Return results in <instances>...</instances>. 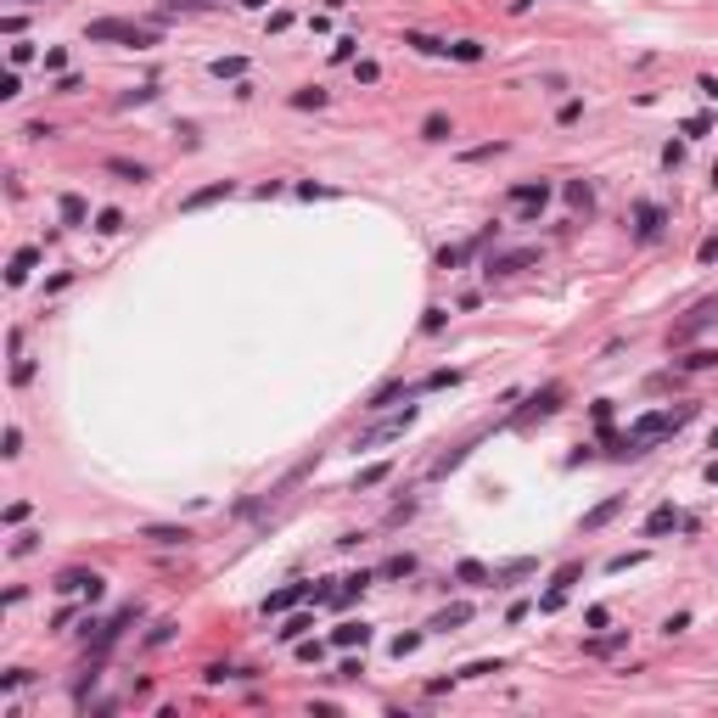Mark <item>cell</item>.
Instances as JSON below:
<instances>
[{
	"label": "cell",
	"instance_id": "obj_1",
	"mask_svg": "<svg viewBox=\"0 0 718 718\" xmlns=\"http://www.w3.org/2000/svg\"><path fill=\"white\" fill-rule=\"evenodd\" d=\"M690 415H696V404H679V410H651V415H639L635 427H629V432L618 438V455H629V461H635V455H645V449H651L656 438L679 432V427H685Z\"/></svg>",
	"mask_w": 718,
	"mask_h": 718
},
{
	"label": "cell",
	"instance_id": "obj_2",
	"mask_svg": "<svg viewBox=\"0 0 718 718\" xmlns=\"http://www.w3.org/2000/svg\"><path fill=\"white\" fill-rule=\"evenodd\" d=\"M84 40H95V45H107V40H124V45H135V51H146V45H158V28H141V23H118V17H101V23H90V28H84Z\"/></svg>",
	"mask_w": 718,
	"mask_h": 718
},
{
	"label": "cell",
	"instance_id": "obj_3",
	"mask_svg": "<svg viewBox=\"0 0 718 718\" xmlns=\"http://www.w3.org/2000/svg\"><path fill=\"white\" fill-rule=\"evenodd\" d=\"M331 601L337 589H315V584H286V589H275V595H264V618H281V612H292L298 601Z\"/></svg>",
	"mask_w": 718,
	"mask_h": 718
},
{
	"label": "cell",
	"instance_id": "obj_4",
	"mask_svg": "<svg viewBox=\"0 0 718 718\" xmlns=\"http://www.w3.org/2000/svg\"><path fill=\"white\" fill-rule=\"evenodd\" d=\"M713 320H718V298H707V303H696L690 315H685L679 325H673V331H668V348H685V342H690L696 331H707Z\"/></svg>",
	"mask_w": 718,
	"mask_h": 718
},
{
	"label": "cell",
	"instance_id": "obj_5",
	"mask_svg": "<svg viewBox=\"0 0 718 718\" xmlns=\"http://www.w3.org/2000/svg\"><path fill=\"white\" fill-rule=\"evenodd\" d=\"M51 589H57V595H84V601H101V589H107V584H101L95 572H79V567H68V572H62Z\"/></svg>",
	"mask_w": 718,
	"mask_h": 718
},
{
	"label": "cell",
	"instance_id": "obj_6",
	"mask_svg": "<svg viewBox=\"0 0 718 718\" xmlns=\"http://www.w3.org/2000/svg\"><path fill=\"white\" fill-rule=\"evenodd\" d=\"M415 421V410H404V415H388V421H376L371 432H359V449H371V444H388V438H399L404 427Z\"/></svg>",
	"mask_w": 718,
	"mask_h": 718
},
{
	"label": "cell",
	"instance_id": "obj_7",
	"mask_svg": "<svg viewBox=\"0 0 718 718\" xmlns=\"http://www.w3.org/2000/svg\"><path fill=\"white\" fill-rule=\"evenodd\" d=\"M556 404H561V388L533 393V404H522V410H516V427H528V421H539V415H556Z\"/></svg>",
	"mask_w": 718,
	"mask_h": 718
},
{
	"label": "cell",
	"instance_id": "obj_8",
	"mask_svg": "<svg viewBox=\"0 0 718 718\" xmlns=\"http://www.w3.org/2000/svg\"><path fill=\"white\" fill-rule=\"evenodd\" d=\"M511 202L516 208H545L550 202V185L545 180H522V185H511Z\"/></svg>",
	"mask_w": 718,
	"mask_h": 718
},
{
	"label": "cell",
	"instance_id": "obj_9",
	"mask_svg": "<svg viewBox=\"0 0 718 718\" xmlns=\"http://www.w3.org/2000/svg\"><path fill=\"white\" fill-rule=\"evenodd\" d=\"M539 253L533 247H522V253H499V258H488V275H516V270H528Z\"/></svg>",
	"mask_w": 718,
	"mask_h": 718
},
{
	"label": "cell",
	"instance_id": "obj_10",
	"mask_svg": "<svg viewBox=\"0 0 718 718\" xmlns=\"http://www.w3.org/2000/svg\"><path fill=\"white\" fill-rule=\"evenodd\" d=\"M635 231H639V241H656V236H662V208L639 202V208H635Z\"/></svg>",
	"mask_w": 718,
	"mask_h": 718
},
{
	"label": "cell",
	"instance_id": "obj_11",
	"mask_svg": "<svg viewBox=\"0 0 718 718\" xmlns=\"http://www.w3.org/2000/svg\"><path fill=\"white\" fill-rule=\"evenodd\" d=\"M618 511H623V494H612V499H601L595 511H584V533H595V528H606V522H612Z\"/></svg>",
	"mask_w": 718,
	"mask_h": 718
},
{
	"label": "cell",
	"instance_id": "obj_12",
	"mask_svg": "<svg viewBox=\"0 0 718 718\" xmlns=\"http://www.w3.org/2000/svg\"><path fill=\"white\" fill-rule=\"evenodd\" d=\"M668 528H685V516H679L673 505H656V511L645 516V539H656V533H668Z\"/></svg>",
	"mask_w": 718,
	"mask_h": 718
},
{
	"label": "cell",
	"instance_id": "obj_13",
	"mask_svg": "<svg viewBox=\"0 0 718 718\" xmlns=\"http://www.w3.org/2000/svg\"><path fill=\"white\" fill-rule=\"evenodd\" d=\"M365 639H371L365 623H337V629H331V645H337V651H354V645H365Z\"/></svg>",
	"mask_w": 718,
	"mask_h": 718
},
{
	"label": "cell",
	"instance_id": "obj_14",
	"mask_svg": "<svg viewBox=\"0 0 718 718\" xmlns=\"http://www.w3.org/2000/svg\"><path fill=\"white\" fill-rule=\"evenodd\" d=\"M461 623H472V606H466V601H455V606H444V612H438V618H432L427 629H444V635H449V629H461Z\"/></svg>",
	"mask_w": 718,
	"mask_h": 718
},
{
	"label": "cell",
	"instance_id": "obj_15",
	"mask_svg": "<svg viewBox=\"0 0 718 718\" xmlns=\"http://www.w3.org/2000/svg\"><path fill=\"white\" fill-rule=\"evenodd\" d=\"M231 191H236L231 180H214V185H202V191H191V197H185V208H208V202H219V197H231Z\"/></svg>",
	"mask_w": 718,
	"mask_h": 718
},
{
	"label": "cell",
	"instance_id": "obj_16",
	"mask_svg": "<svg viewBox=\"0 0 718 718\" xmlns=\"http://www.w3.org/2000/svg\"><path fill=\"white\" fill-rule=\"evenodd\" d=\"M34 264H40V253H34V247H23V253H17V258H11V270H6V281H11V286H23V281H28V270H34Z\"/></svg>",
	"mask_w": 718,
	"mask_h": 718
},
{
	"label": "cell",
	"instance_id": "obj_17",
	"mask_svg": "<svg viewBox=\"0 0 718 718\" xmlns=\"http://www.w3.org/2000/svg\"><path fill=\"white\" fill-rule=\"evenodd\" d=\"M455 135V124L444 118V112H427V124H421V141H449Z\"/></svg>",
	"mask_w": 718,
	"mask_h": 718
},
{
	"label": "cell",
	"instance_id": "obj_18",
	"mask_svg": "<svg viewBox=\"0 0 718 718\" xmlns=\"http://www.w3.org/2000/svg\"><path fill=\"white\" fill-rule=\"evenodd\" d=\"M107 174H118V180H129V185H141V180H146V168H141V163H129V158H107Z\"/></svg>",
	"mask_w": 718,
	"mask_h": 718
},
{
	"label": "cell",
	"instance_id": "obj_19",
	"mask_svg": "<svg viewBox=\"0 0 718 718\" xmlns=\"http://www.w3.org/2000/svg\"><path fill=\"white\" fill-rule=\"evenodd\" d=\"M309 629H315V618H309V612H298V618H286V629H275V635L286 639V645H298V639L309 635Z\"/></svg>",
	"mask_w": 718,
	"mask_h": 718
},
{
	"label": "cell",
	"instance_id": "obj_20",
	"mask_svg": "<svg viewBox=\"0 0 718 718\" xmlns=\"http://www.w3.org/2000/svg\"><path fill=\"white\" fill-rule=\"evenodd\" d=\"M57 208H62V219H68V225H84V219H90V202H84V197H74V191H68Z\"/></svg>",
	"mask_w": 718,
	"mask_h": 718
},
{
	"label": "cell",
	"instance_id": "obj_21",
	"mask_svg": "<svg viewBox=\"0 0 718 718\" xmlns=\"http://www.w3.org/2000/svg\"><path fill=\"white\" fill-rule=\"evenodd\" d=\"M404 45H415L421 57H444V51H449V45H444V40H432V34H404Z\"/></svg>",
	"mask_w": 718,
	"mask_h": 718
},
{
	"label": "cell",
	"instance_id": "obj_22",
	"mask_svg": "<svg viewBox=\"0 0 718 718\" xmlns=\"http://www.w3.org/2000/svg\"><path fill=\"white\" fill-rule=\"evenodd\" d=\"M141 539H152V545H185L191 533H185V528H146Z\"/></svg>",
	"mask_w": 718,
	"mask_h": 718
},
{
	"label": "cell",
	"instance_id": "obj_23",
	"mask_svg": "<svg viewBox=\"0 0 718 718\" xmlns=\"http://www.w3.org/2000/svg\"><path fill=\"white\" fill-rule=\"evenodd\" d=\"M455 578H461V584H488L494 572H488L482 561H461V567H455Z\"/></svg>",
	"mask_w": 718,
	"mask_h": 718
},
{
	"label": "cell",
	"instance_id": "obj_24",
	"mask_svg": "<svg viewBox=\"0 0 718 718\" xmlns=\"http://www.w3.org/2000/svg\"><path fill=\"white\" fill-rule=\"evenodd\" d=\"M623 639L629 635H601V639H589L584 651H589V656H612V651H623Z\"/></svg>",
	"mask_w": 718,
	"mask_h": 718
},
{
	"label": "cell",
	"instance_id": "obj_25",
	"mask_svg": "<svg viewBox=\"0 0 718 718\" xmlns=\"http://www.w3.org/2000/svg\"><path fill=\"white\" fill-rule=\"evenodd\" d=\"M95 231H101V236H118V231H124V214H118V208H101V214H95Z\"/></svg>",
	"mask_w": 718,
	"mask_h": 718
},
{
	"label": "cell",
	"instance_id": "obj_26",
	"mask_svg": "<svg viewBox=\"0 0 718 718\" xmlns=\"http://www.w3.org/2000/svg\"><path fill=\"white\" fill-rule=\"evenodd\" d=\"M449 57H455V62H482V45H477V40H455Z\"/></svg>",
	"mask_w": 718,
	"mask_h": 718
},
{
	"label": "cell",
	"instance_id": "obj_27",
	"mask_svg": "<svg viewBox=\"0 0 718 718\" xmlns=\"http://www.w3.org/2000/svg\"><path fill=\"white\" fill-rule=\"evenodd\" d=\"M241 74H247L241 57H219V62H214V79H241Z\"/></svg>",
	"mask_w": 718,
	"mask_h": 718
},
{
	"label": "cell",
	"instance_id": "obj_28",
	"mask_svg": "<svg viewBox=\"0 0 718 718\" xmlns=\"http://www.w3.org/2000/svg\"><path fill=\"white\" fill-rule=\"evenodd\" d=\"M567 202H572V208H584V214L595 208V197H589V185H584V180H572V185H567Z\"/></svg>",
	"mask_w": 718,
	"mask_h": 718
},
{
	"label": "cell",
	"instance_id": "obj_29",
	"mask_svg": "<svg viewBox=\"0 0 718 718\" xmlns=\"http://www.w3.org/2000/svg\"><path fill=\"white\" fill-rule=\"evenodd\" d=\"M28 382H34V359L17 354V359H11V388H28Z\"/></svg>",
	"mask_w": 718,
	"mask_h": 718
},
{
	"label": "cell",
	"instance_id": "obj_30",
	"mask_svg": "<svg viewBox=\"0 0 718 718\" xmlns=\"http://www.w3.org/2000/svg\"><path fill=\"white\" fill-rule=\"evenodd\" d=\"M388 472H393V466H365V472L354 477V488H376V482H388Z\"/></svg>",
	"mask_w": 718,
	"mask_h": 718
},
{
	"label": "cell",
	"instance_id": "obj_31",
	"mask_svg": "<svg viewBox=\"0 0 718 718\" xmlns=\"http://www.w3.org/2000/svg\"><path fill=\"white\" fill-rule=\"evenodd\" d=\"M410 572H415V556H393L382 567V578H410Z\"/></svg>",
	"mask_w": 718,
	"mask_h": 718
},
{
	"label": "cell",
	"instance_id": "obj_32",
	"mask_svg": "<svg viewBox=\"0 0 718 718\" xmlns=\"http://www.w3.org/2000/svg\"><path fill=\"white\" fill-rule=\"evenodd\" d=\"M0 455H6V461H17V455H23V432H17V427H6V438H0Z\"/></svg>",
	"mask_w": 718,
	"mask_h": 718
},
{
	"label": "cell",
	"instance_id": "obj_33",
	"mask_svg": "<svg viewBox=\"0 0 718 718\" xmlns=\"http://www.w3.org/2000/svg\"><path fill=\"white\" fill-rule=\"evenodd\" d=\"M23 516H28V499H11V505H6V511H0V522H6V528H17V522H23Z\"/></svg>",
	"mask_w": 718,
	"mask_h": 718
},
{
	"label": "cell",
	"instance_id": "obj_34",
	"mask_svg": "<svg viewBox=\"0 0 718 718\" xmlns=\"http://www.w3.org/2000/svg\"><path fill=\"white\" fill-rule=\"evenodd\" d=\"M645 561V550H629V556H612L606 561V572H629V567H639Z\"/></svg>",
	"mask_w": 718,
	"mask_h": 718
},
{
	"label": "cell",
	"instance_id": "obj_35",
	"mask_svg": "<svg viewBox=\"0 0 718 718\" xmlns=\"http://www.w3.org/2000/svg\"><path fill=\"white\" fill-rule=\"evenodd\" d=\"M707 365H718V354H713V348H696V354L685 359V371H707Z\"/></svg>",
	"mask_w": 718,
	"mask_h": 718
},
{
	"label": "cell",
	"instance_id": "obj_36",
	"mask_svg": "<svg viewBox=\"0 0 718 718\" xmlns=\"http://www.w3.org/2000/svg\"><path fill=\"white\" fill-rule=\"evenodd\" d=\"M292 107H325V90H292Z\"/></svg>",
	"mask_w": 718,
	"mask_h": 718
},
{
	"label": "cell",
	"instance_id": "obj_37",
	"mask_svg": "<svg viewBox=\"0 0 718 718\" xmlns=\"http://www.w3.org/2000/svg\"><path fill=\"white\" fill-rule=\"evenodd\" d=\"M488 673H499V662H466L461 668V679H488Z\"/></svg>",
	"mask_w": 718,
	"mask_h": 718
},
{
	"label": "cell",
	"instance_id": "obj_38",
	"mask_svg": "<svg viewBox=\"0 0 718 718\" xmlns=\"http://www.w3.org/2000/svg\"><path fill=\"white\" fill-rule=\"evenodd\" d=\"M17 95H23V79H17V68H11V74L0 79V101H17Z\"/></svg>",
	"mask_w": 718,
	"mask_h": 718
},
{
	"label": "cell",
	"instance_id": "obj_39",
	"mask_svg": "<svg viewBox=\"0 0 718 718\" xmlns=\"http://www.w3.org/2000/svg\"><path fill=\"white\" fill-rule=\"evenodd\" d=\"M561 601H567V589H556V584H550V589L539 595V612H561Z\"/></svg>",
	"mask_w": 718,
	"mask_h": 718
},
{
	"label": "cell",
	"instance_id": "obj_40",
	"mask_svg": "<svg viewBox=\"0 0 718 718\" xmlns=\"http://www.w3.org/2000/svg\"><path fill=\"white\" fill-rule=\"evenodd\" d=\"M404 393V382H388V388H382V393H376V399H371V410H388V404L399 399Z\"/></svg>",
	"mask_w": 718,
	"mask_h": 718
},
{
	"label": "cell",
	"instance_id": "obj_41",
	"mask_svg": "<svg viewBox=\"0 0 718 718\" xmlns=\"http://www.w3.org/2000/svg\"><path fill=\"white\" fill-rule=\"evenodd\" d=\"M455 382H461V371H432L421 388H455Z\"/></svg>",
	"mask_w": 718,
	"mask_h": 718
},
{
	"label": "cell",
	"instance_id": "obj_42",
	"mask_svg": "<svg viewBox=\"0 0 718 718\" xmlns=\"http://www.w3.org/2000/svg\"><path fill=\"white\" fill-rule=\"evenodd\" d=\"M415 645H421V635H415V629H410V635H399V639H393V656H399V662H404V656H410V651H415Z\"/></svg>",
	"mask_w": 718,
	"mask_h": 718
},
{
	"label": "cell",
	"instance_id": "obj_43",
	"mask_svg": "<svg viewBox=\"0 0 718 718\" xmlns=\"http://www.w3.org/2000/svg\"><path fill=\"white\" fill-rule=\"evenodd\" d=\"M354 79H359V84H376V79H382V68H376V62H354Z\"/></svg>",
	"mask_w": 718,
	"mask_h": 718
},
{
	"label": "cell",
	"instance_id": "obj_44",
	"mask_svg": "<svg viewBox=\"0 0 718 718\" xmlns=\"http://www.w3.org/2000/svg\"><path fill=\"white\" fill-rule=\"evenodd\" d=\"M298 656H303V662H320V656H325V645H320V639H298Z\"/></svg>",
	"mask_w": 718,
	"mask_h": 718
},
{
	"label": "cell",
	"instance_id": "obj_45",
	"mask_svg": "<svg viewBox=\"0 0 718 718\" xmlns=\"http://www.w3.org/2000/svg\"><path fill=\"white\" fill-rule=\"evenodd\" d=\"M79 90H84L79 74H62V79H57V95H79Z\"/></svg>",
	"mask_w": 718,
	"mask_h": 718
},
{
	"label": "cell",
	"instance_id": "obj_46",
	"mask_svg": "<svg viewBox=\"0 0 718 718\" xmlns=\"http://www.w3.org/2000/svg\"><path fill=\"white\" fill-rule=\"evenodd\" d=\"M45 68H51V74H62V68H68V51H62V45H51V51H45Z\"/></svg>",
	"mask_w": 718,
	"mask_h": 718
},
{
	"label": "cell",
	"instance_id": "obj_47",
	"mask_svg": "<svg viewBox=\"0 0 718 718\" xmlns=\"http://www.w3.org/2000/svg\"><path fill=\"white\" fill-rule=\"evenodd\" d=\"M34 545H40V533H17V539H11V556H28Z\"/></svg>",
	"mask_w": 718,
	"mask_h": 718
},
{
	"label": "cell",
	"instance_id": "obj_48",
	"mask_svg": "<svg viewBox=\"0 0 718 718\" xmlns=\"http://www.w3.org/2000/svg\"><path fill=\"white\" fill-rule=\"evenodd\" d=\"M685 629H690V612H673V618L662 623V635H685Z\"/></svg>",
	"mask_w": 718,
	"mask_h": 718
},
{
	"label": "cell",
	"instance_id": "obj_49",
	"mask_svg": "<svg viewBox=\"0 0 718 718\" xmlns=\"http://www.w3.org/2000/svg\"><path fill=\"white\" fill-rule=\"evenodd\" d=\"M556 118H561V124H578V118H584V101H561Z\"/></svg>",
	"mask_w": 718,
	"mask_h": 718
},
{
	"label": "cell",
	"instance_id": "obj_50",
	"mask_svg": "<svg viewBox=\"0 0 718 718\" xmlns=\"http://www.w3.org/2000/svg\"><path fill=\"white\" fill-rule=\"evenodd\" d=\"M578 572H584V567H578V561H567V567L556 572V589H567V584H578Z\"/></svg>",
	"mask_w": 718,
	"mask_h": 718
},
{
	"label": "cell",
	"instance_id": "obj_51",
	"mask_svg": "<svg viewBox=\"0 0 718 718\" xmlns=\"http://www.w3.org/2000/svg\"><path fill=\"white\" fill-rule=\"evenodd\" d=\"M662 163H668V168H679V163H685V146H679V141H668V146H662Z\"/></svg>",
	"mask_w": 718,
	"mask_h": 718
},
{
	"label": "cell",
	"instance_id": "obj_52",
	"mask_svg": "<svg viewBox=\"0 0 718 718\" xmlns=\"http://www.w3.org/2000/svg\"><path fill=\"white\" fill-rule=\"evenodd\" d=\"M494 152H505V141H494V146H472V152H466V163H482V158H494Z\"/></svg>",
	"mask_w": 718,
	"mask_h": 718
},
{
	"label": "cell",
	"instance_id": "obj_53",
	"mask_svg": "<svg viewBox=\"0 0 718 718\" xmlns=\"http://www.w3.org/2000/svg\"><path fill=\"white\" fill-rule=\"evenodd\" d=\"M354 45H359V40H337V45H331V57H337V62H354Z\"/></svg>",
	"mask_w": 718,
	"mask_h": 718
},
{
	"label": "cell",
	"instance_id": "obj_54",
	"mask_svg": "<svg viewBox=\"0 0 718 718\" xmlns=\"http://www.w3.org/2000/svg\"><path fill=\"white\" fill-rule=\"evenodd\" d=\"M707 129H713V118H707V112H702V118H685V135H707Z\"/></svg>",
	"mask_w": 718,
	"mask_h": 718
},
{
	"label": "cell",
	"instance_id": "obj_55",
	"mask_svg": "<svg viewBox=\"0 0 718 718\" xmlns=\"http://www.w3.org/2000/svg\"><path fill=\"white\" fill-rule=\"evenodd\" d=\"M298 197H303V202H315V197H331V191H325V185H315V180H303V185H298Z\"/></svg>",
	"mask_w": 718,
	"mask_h": 718
},
{
	"label": "cell",
	"instance_id": "obj_56",
	"mask_svg": "<svg viewBox=\"0 0 718 718\" xmlns=\"http://www.w3.org/2000/svg\"><path fill=\"white\" fill-rule=\"evenodd\" d=\"M696 258H702V264H713V258H718V236L702 241V253H696Z\"/></svg>",
	"mask_w": 718,
	"mask_h": 718
},
{
	"label": "cell",
	"instance_id": "obj_57",
	"mask_svg": "<svg viewBox=\"0 0 718 718\" xmlns=\"http://www.w3.org/2000/svg\"><path fill=\"white\" fill-rule=\"evenodd\" d=\"M696 90H702L707 101H718V79H713V74H702V84H696Z\"/></svg>",
	"mask_w": 718,
	"mask_h": 718
},
{
	"label": "cell",
	"instance_id": "obj_58",
	"mask_svg": "<svg viewBox=\"0 0 718 718\" xmlns=\"http://www.w3.org/2000/svg\"><path fill=\"white\" fill-rule=\"evenodd\" d=\"M168 6H185V11H197V6H208V0H168Z\"/></svg>",
	"mask_w": 718,
	"mask_h": 718
},
{
	"label": "cell",
	"instance_id": "obj_59",
	"mask_svg": "<svg viewBox=\"0 0 718 718\" xmlns=\"http://www.w3.org/2000/svg\"><path fill=\"white\" fill-rule=\"evenodd\" d=\"M707 482H718V461H713V466H707Z\"/></svg>",
	"mask_w": 718,
	"mask_h": 718
},
{
	"label": "cell",
	"instance_id": "obj_60",
	"mask_svg": "<svg viewBox=\"0 0 718 718\" xmlns=\"http://www.w3.org/2000/svg\"><path fill=\"white\" fill-rule=\"evenodd\" d=\"M241 6H264V0H241Z\"/></svg>",
	"mask_w": 718,
	"mask_h": 718
},
{
	"label": "cell",
	"instance_id": "obj_61",
	"mask_svg": "<svg viewBox=\"0 0 718 718\" xmlns=\"http://www.w3.org/2000/svg\"><path fill=\"white\" fill-rule=\"evenodd\" d=\"M713 449H718V427H713Z\"/></svg>",
	"mask_w": 718,
	"mask_h": 718
}]
</instances>
